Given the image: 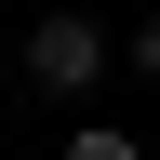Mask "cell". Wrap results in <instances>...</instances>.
Segmentation results:
<instances>
[{
  "mask_svg": "<svg viewBox=\"0 0 160 160\" xmlns=\"http://www.w3.org/2000/svg\"><path fill=\"white\" fill-rule=\"evenodd\" d=\"M107 80V27L93 13H40L27 27V93H93Z\"/></svg>",
  "mask_w": 160,
  "mask_h": 160,
  "instance_id": "6da1fadb",
  "label": "cell"
},
{
  "mask_svg": "<svg viewBox=\"0 0 160 160\" xmlns=\"http://www.w3.org/2000/svg\"><path fill=\"white\" fill-rule=\"evenodd\" d=\"M67 160H147L133 133H67Z\"/></svg>",
  "mask_w": 160,
  "mask_h": 160,
  "instance_id": "7a4b0ae2",
  "label": "cell"
},
{
  "mask_svg": "<svg viewBox=\"0 0 160 160\" xmlns=\"http://www.w3.org/2000/svg\"><path fill=\"white\" fill-rule=\"evenodd\" d=\"M133 67H147V80H160V27H133Z\"/></svg>",
  "mask_w": 160,
  "mask_h": 160,
  "instance_id": "3957f363",
  "label": "cell"
}]
</instances>
